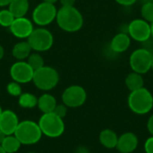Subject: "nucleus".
Here are the masks:
<instances>
[{
    "label": "nucleus",
    "instance_id": "f257e3e1",
    "mask_svg": "<svg viewBox=\"0 0 153 153\" xmlns=\"http://www.w3.org/2000/svg\"><path fill=\"white\" fill-rule=\"evenodd\" d=\"M56 23L66 32H76L83 26V16L74 6H61L57 10Z\"/></svg>",
    "mask_w": 153,
    "mask_h": 153
},
{
    "label": "nucleus",
    "instance_id": "f03ea898",
    "mask_svg": "<svg viewBox=\"0 0 153 153\" xmlns=\"http://www.w3.org/2000/svg\"><path fill=\"white\" fill-rule=\"evenodd\" d=\"M127 103L133 113L143 116L150 113L153 108V95L148 89L143 87L130 92Z\"/></svg>",
    "mask_w": 153,
    "mask_h": 153
},
{
    "label": "nucleus",
    "instance_id": "7ed1b4c3",
    "mask_svg": "<svg viewBox=\"0 0 153 153\" xmlns=\"http://www.w3.org/2000/svg\"><path fill=\"white\" fill-rule=\"evenodd\" d=\"M13 134L22 145L35 144L40 141L43 135L39 124L31 120H23L20 122Z\"/></svg>",
    "mask_w": 153,
    "mask_h": 153
},
{
    "label": "nucleus",
    "instance_id": "20e7f679",
    "mask_svg": "<svg viewBox=\"0 0 153 153\" xmlns=\"http://www.w3.org/2000/svg\"><path fill=\"white\" fill-rule=\"evenodd\" d=\"M59 79V74L55 68L44 65L34 71L32 82L39 90L48 91L58 84Z\"/></svg>",
    "mask_w": 153,
    "mask_h": 153
},
{
    "label": "nucleus",
    "instance_id": "39448f33",
    "mask_svg": "<svg viewBox=\"0 0 153 153\" xmlns=\"http://www.w3.org/2000/svg\"><path fill=\"white\" fill-rule=\"evenodd\" d=\"M39 126L42 134L49 138H57L65 133V126L64 119L54 112L42 114L39 120Z\"/></svg>",
    "mask_w": 153,
    "mask_h": 153
},
{
    "label": "nucleus",
    "instance_id": "423d86ee",
    "mask_svg": "<svg viewBox=\"0 0 153 153\" xmlns=\"http://www.w3.org/2000/svg\"><path fill=\"white\" fill-rule=\"evenodd\" d=\"M28 43L35 52H45L49 50L54 44L53 34L45 28L34 29L28 38Z\"/></svg>",
    "mask_w": 153,
    "mask_h": 153
},
{
    "label": "nucleus",
    "instance_id": "0eeeda50",
    "mask_svg": "<svg viewBox=\"0 0 153 153\" xmlns=\"http://www.w3.org/2000/svg\"><path fill=\"white\" fill-rule=\"evenodd\" d=\"M152 53L148 48H137L130 56L129 65L133 72L140 74H147L151 70Z\"/></svg>",
    "mask_w": 153,
    "mask_h": 153
},
{
    "label": "nucleus",
    "instance_id": "6e6552de",
    "mask_svg": "<svg viewBox=\"0 0 153 153\" xmlns=\"http://www.w3.org/2000/svg\"><path fill=\"white\" fill-rule=\"evenodd\" d=\"M57 9L54 4L42 2L39 4L32 12V21L39 26H47L52 23L56 17Z\"/></svg>",
    "mask_w": 153,
    "mask_h": 153
},
{
    "label": "nucleus",
    "instance_id": "1a4fd4ad",
    "mask_svg": "<svg viewBox=\"0 0 153 153\" xmlns=\"http://www.w3.org/2000/svg\"><path fill=\"white\" fill-rule=\"evenodd\" d=\"M87 100V92L80 85H71L62 93V101L67 108H79Z\"/></svg>",
    "mask_w": 153,
    "mask_h": 153
},
{
    "label": "nucleus",
    "instance_id": "9d476101",
    "mask_svg": "<svg viewBox=\"0 0 153 153\" xmlns=\"http://www.w3.org/2000/svg\"><path fill=\"white\" fill-rule=\"evenodd\" d=\"M127 33L134 40L144 43L152 37L151 23L143 19H134L128 24Z\"/></svg>",
    "mask_w": 153,
    "mask_h": 153
},
{
    "label": "nucleus",
    "instance_id": "9b49d317",
    "mask_svg": "<svg viewBox=\"0 0 153 153\" xmlns=\"http://www.w3.org/2000/svg\"><path fill=\"white\" fill-rule=\"evenodd\" d=\"M34 70L25 61H17L10 68V76L13 82L20 84L32 82Z\"/></svg>",
    "mask_w": 153,
    "mask_h": 153
},
{
    "label": "nucleus",
    "instance_id": "f8f14e48",
    "mask_svg": "<svg viewBox=\"0 0 153 153\" xmlns=\"http://www.w3.org/2000/svg\"><path fill=\"white\" fill-rule=\"evenodd\" d=\"M9 29L11 33L18 39H28L34 30L32 22L25 16L15 18Z\"/></svg>",
    "mask_w": 153,
    "mask_h": 153
},
{
    "label": "nucleus",
    "instance_id": "ddd939ff",
    "mask_svg": "<svg viewBox=\"0 0 153 153\" xmlns=\"http://www.w3.org/2000/svg\"><path fill=\"white\" fill-rule=\"evenodd\" d=\"M19 123L18 117L13 111L10 109L4 110L0 117V131L4 135L13 134Z\"/></svg>",
    "mask_w": 153,
    "mask_h": 153
},
{
    "label": "nucleus",
    "instance_id": "4468645a",
    "mask_svg": "<svg viewBox=\"0 0 153 153\" xmlns=\"http://www.w3.org/2000/svg\"><path fill=\"white\" fill-rule=\"evenodd\" d=\"M138 144L139 140L137 135L134 133L126 132L118 137L116 149L120 153H132L137 149Z\"/></svg>",
    "mask_w": 153,
    "mask_h": 153
},
{
    "label": "nucleus",
    "instance_id": "2eb2a0df",
    "mask_svg": "<svg viewBox=\"0 0 153 153\" xmlns=\"http://www.w3.org/2000/svg\"><path fill=\"white\" fill-rule=\"evenodd\" d=\"M131 45V38L126 32H119L113 37L110 41L109 48L115 54L126 51Z\"/></svg>",
    "mask_w": 153,
    "mask_h": 153
},
{
    "label": "nucleus",
    "instance_id": "dca6fc26",
    "mask_svg": "<svg viewBox=\"0 0 153 153\" xmlns=\"http://www.w3.org/2000/svg\"><path fill=\"white\" fill-rule=\"evenodd\" d=\"M99 140L100 144L105 147L106 149H116L117 141H118V135L117 133L112 129H104L100 132Z\"/></svg>",
    "mask_w": 153,
    "mask_h": 153
},
{
    "label": "nucleus",
    "instance_id": "f3484780",
    "mask_svg": "<svg viewBox=\"0 0 153 153\" xmlns=\"http://www.w3.org/2000/svg\"><path fill=\"white\" fill-rule=\"evenodd\" d=\"M56 105L57 102L56 98L49 93H44L39 98H38L37 107L42 112V114L53 112Z\"/></svg>",
    "mask_w": 153,
    "mask_h": 153
},
{
    "label": "nucleus",
    "instance_id": "a211bd4d",
    "mask_svg": "<svg viewBox=\"0 0 153 153\" xmlns=\"http://www.w3.org/2000/svg\"><path fill=\"white\" fill-rule=\"evenodd\" d=\"M29 0H12L8 5V9L14 18L24 17L29 11Z\"/></svg>",
    "mask_w": 153,
    "mask_h": 153
},
{
    "label": "nucleus",
    "instance_id": "6ab92c4d",
    "mask_svg": "<svg viewBox=\"0 0 153 153\" xmlns=\"http://www.w3.org/2000/svg\"><path fill=\"white\" fill-rule=\"evenodd\" d=\"M31 50L32 49L28 41H20L13 46L12 55L18 61H24L31 54Z\"/></svg>",
    "mask_w": 153,
    "mask_h": 153
},
{
    "label": "nucleus",
    "instance_id": "aec40b11",
    "mask_svg": "<svg viewBox=\"0 0 153 153\" xmlns=\"http://www.w3.org/2000/svg\"><path fill=\"white\" fill-rule=\"evenodd\" d=\"M126 85L130 91H134L144 87V80L143 74L135 72L130 73L126 78Z\"/></svg>",
    "mask_w": 153,
    "mask_h": 153
},
{
    "label": "nucleus",
    "instance_id": "412c9836",
    "mask_svg": "<svg viewBox=\"0 0 153 153\" xmlns=\"http://www.w3.org/2000/svg\"><path fill=\"white\" fill-rule=\"evenodd\" d=\"M1 146L6 153H15L20 150L22 143L19 142L14 134H11L5 135Z\"/></svg>",
    "mask_w": 153,
    "mask_h": 153
},
{
    "label": "nucleus",
    "instance_id": "4be33fe9",
    "mask_svg": "<svg viewBox=\"0 0 153 153\" xmlns=\"http://www.w3.org/2000/svg\"><path fill=\"white\" fill-rule=\"evenodd\" d=\"M18 98V104L22 108H33L38 104V98L30 92L22 93Z\"/></svg>",
    "mask_w": 153,
    "mask_h": 153
},
{
    "label": "nucleus",
    "instance_id": "5701e85b",
    "mask_svg": "<svg viewBox=\"0 0 153 153\" xmlns=\"http://www.w3.org/2000/svg\"><path fill=\"white\" fill-rule=\"evenodd\" d=\"M27 63L29 64V65L34 70H38L39 68H41L42 66H44L45 65V62H44V59L43 57L41 56V55L39 54V52H34V53H31L29 57L27 58Z\"/></svg>",
    "mask_w": 153,
    "mask_h": 153
},
{
    "label": "nucleus",
    "instance_id": "b1692460",
    "mask_svg": "<svg viewBox=\"0 0 153 153\" xmlns=\"http://www.w3.org/2000/svg\"><path fill=\"white\" fill-rule=\"evenodd\" d=\"M141 14L143 20L148 22H153V1L144 3L141 7Z\"/></svg>",
    "mask_w": 153,
    "mask_h": 153
},
{
    "label": "nucleus",
    "instance_id": "393cba45",
    "mask_svg": "<svg viewBox=\"0 0 153 153\" xmlns=\"http://www.w3.org/2000/svg\"><path fill=\"white\" fill-rule=\"evenodd\" d=\"M14 16L9 11V9H2L0 10V25L2 27L9 28L13 22L14 21Z\"/></svg>",
    "mask_w": 153,
    "mask_h": 153
},
{
    "label": "nucleus",
    "instance_id": "a878e982",
    "mask_svg": "<svg viewBox=\"0 0 153 153\" xmlns=\"http://www.w3.org/2000/svg\"><path fill=\"white\" fill-rule=\"evenodd\" d=\"M6 91H7L8 94L13 97H19L22 93L21 84L16 82H13V81L7 84Z\"/></svg>",
    "mask_w": 153,
    "mask_h": 153
},
{
    "label": "nucleus",
    "instance_id": "bb28decb",
    "mask_svg": "<svg viewBox=\"0 0 153 153\" xmlns=\"http://www.w3.org/2000/svg\"><path fill=\"white\" fill-rule=\"evenodd\" d=\"M67 111H68V108L64 103H62V104H57L53 112L56 116H58L59 117L64 119L65 117V116L67 115Z\"/></svg>",
    "mask_w": 153,
    "mask_h": 153
},
{
    "label": "nucleus",
    "instance_id": "cd10ccee",
    "mask_svg": "<svg viewBox=\"0 0 153 153\" xmlns=\"http://www.w3.org/2000/svg\"><path fill=\"white\" fill-rule=\"evenodd\" d=\"M145 153H153V136L149 137L144 143Z\"/></svg>",
    "mask_w": 153,
    "mask_h": 153
},
{
    "label": "nucleus",
    "instance_id": "c85d7f7f",
    "mask_svg": "<svg viewBox=\"0 0 153 153\" xmlns=\"http://www.w3.org/2000/svg\"><path fill=\"white\" fill-rule=\"evenodd\" d=\"M115 1L123 6H130L134 4L138 0H115Z\"/></svg>",
    "mask_w": 153,
    "mask_h": 153
},
{
    "label": "nucleus",
    "instance_id": "c756f323",
    "mask_svg": "<svg viewBox=\"0 0 153 153\" xmlns=\"http://www.w3.org/2000/svg\"><path fill=\"white\" fill-rule=\"evenodd\" d=\"M147 129H148L149 133L151 134V135L153 136V114L149 117V119L147 121Z\"/></svg>",
    "mask_w": 153,
    "mask_h": 153
},
{
    "label": "nucleus",
    "instance_id": "7c9ffc66",
    "mask_svg": "<svg viewBox=\"0 0 153 153\" xmlns=\"http://www.w3.org/2000/svg\"><path fill=\"white\" fill-rule=\"evenodd\" d=\"M62 6H74L75 0H60Z\"/></svg>",
    "mask_w": 153,
    "mask_h": 153
},
{
    "label": "nucleus",
    "instance_id": "2f4dec72",
    "mask_svg": "<svg viewBox=\"0 0 153 153\" xmlns=\"http://www.w3.org/2000/svg\"><path fill=\"white\" fill-rule=\"evenodd\" d=\"M11 1L12 0H0V7H4V6L9 5Z\"/></svg>",
    "mask_w": 153,
    "mask_h": 153
},
{
    "label": "nucleus",
    "instance_id": "473e14b6",
    "mask_svg": "<svg viewBox=\"0 0 153 153\" xmlns=\"http://www.w3.org/2000/svg\"><path fill=\"white\" fill-rule=\"evenodd\" d=\"M4 56V49L3 46H2V45H0V60H2V59H3Z\"/></svg>",
    "mask_w": 153,
    "mask_h": 153
},
{
    "label": "nucleus",
    "instance_id": "72a5a7b5",
    "mask_svg": "<svg viewBox=\"0 0 153 153\" xmlns=\"http://www.w3.org/2000/svg\"><path fill=\"white\" fill-rule=\"evenodd\" d=\"M4 137H5V135L4 134V133H2V132L0 131V145L2 144V143H3V141H4Z\"/></svg>",
    "mask_w": 153,
    "mask_h": 153
},
{
    "label": "nucleus",
    "instance_id": "f704fd0d",
    "mask_svg": "<svg viewBox=\"0 0 153 153\" xmlns=\"http://www.w3.org/2000/svg\"><path fill=\"white\" fill-rule=\"evenodd\" d=\"M44 2H48V3H50V4H56L58 0H43Z\"/></svg>",
    "mask_w": 153,
    "mask_h": 153
},
{
    "label": "nucleus",
    "instance_id": "c9c22d12",
    "mask_svg": "<svg viewBox=\"0 0 153 153\" xmlns=\"http://www.w3.org/2000/svg\"><path fill=\"white\" fill-rule=\"evenodd\" d=\"M151 30H152V37L153 38V22H151Z\"/></svg>",
    "mask_w": 153,
    "mask_h": 153
},
{
    "label": "nucleus",
    "instance_id": "e433bc0d",
    "mask_svg": "<svg viewBox=\"0 0 153 153\" xmlns=\"http://www.w3.org/2000/svg\"><path fill=\"white\" fill-rule=\"evenodd\" d=\"M151 70L153 71V54H152V63H151Z\"/></svg>",
    "mask_w": 153,
    "mask_h": 153
},
{
    "label": "nucleus",
    "instance_id": "4c0bfd02",
    "mask_svg": "<svg viewBox=\"0 0 153 153\" xmlns=\"http://www.w3.org/2000/svg\"><path fill=\"white\" fill-rule=\"evenodd\" d=\"M0 153H6L5 152H4V150L3 149V147L0 145Z\"/></svg>",
    "mask_w": 153,
    "mask_h": 153
},
{
    "label": "nucleus",
    "instance_id": "58836bf2",
    "mask_svg": "<svg viewBox=\"0 0 153 153\" xmlns=\"http://www.w3.org/2000/svg\"><path fill=\"white\" fill-rule=\"evenodd\" d=\"M3 109H2V108H1V106H0V117H1V115H2V113H3Z\"/></svg>",
    "mask_w": 153,
    "mask_h": 153
},
{
    "label": "nucleus",
    "instance_id": "ea45409f",
    "mask_svg": "<svg viewBox=\"0 0 153 153\" xmlns=\"http://www.w3.org/2000/svg\"><path fill=\"white\" fill-rule=\"evenodd\" d=\"M27 153H37V152H27Z\"/></svg>",
    "mask_w": 153,
    "mask_h": 153
}]
</instances>
